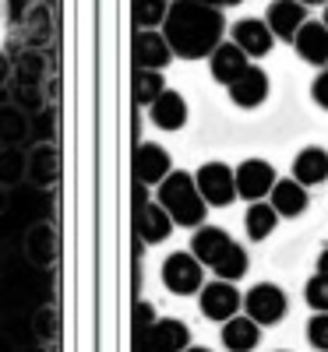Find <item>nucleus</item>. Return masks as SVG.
Here are the masks:
<instances>
[{"mask_svg":"<svg viewBox=\"0 0 328 352\" xmlns=\"http://www.w3.org/2000/svg\"><path fill=\"white\" fill-rule=\"evenodd\" d=\"M163 39L181 60H205L226 39V18L219 8L198 4V0H170Z\"/></svg>","mask_w":328,"mask_h":352,"instance_id":"1","label":"nucleus"},{"mask_svg":"<svg viewBox=\"0 0 328 352\" xmlns=\"http://www.w3.org/2000/svg\"><path fill=\"white\" fill-rule=\"evenodd\" d=\"M156 201L163 204V212L173 219V226L198 229L208 219V204L194 187V176L187 169H170L163 176V184L156 187Z\"/></svg>","mask_w":328,"mask_h":352,"instance_id":"2","label":"nucleus"},{"mask_svg":"<svg viewBox=\"0 0 328 352\" xmlns=\"http://www.w3.org/2000/svg\"><path fill=\"white\" fill-rule=\"evenodd\" d=\"M173 236V219L163 212V204L148 197V187L134 180V240L145 247L166 243Z\"/></svg>","mask_w":328,"mask_h":352,"instance_id":"3","label":"nucleus"},{"mask_svg":"<svg viewBox=\"0 0 328 352\" xmlns=\"http://www.w3.org/2000/svg\"><path fill=\"white\" fill-rule=\"evenodd\" d=\"M254 324L261 328H276L286 320L289 314V296H286V289L276 285V282H258L244 292V307H240Z\"/></svg>","mask_w":328,"mask_h":352,"instance_id":"4","label":"nucleus"},{"mask_svg":"<svg viewBox=\"0 0 328 352\" xmlns=\"http://www.w3.org/2000/svg\"><path fill=\"white\" fill-rule=\"evenodd\" d=\"M159 278H163L166 292H173V296H198L205 285V264L191 250H173L163 261Z\"/></svg>","mask_w":328,"mask_h":352,"instance_id":"5","label":"nucleus"},{"mask_svg":"<svg viewBox=\"0 0 328 352\" xmlns=\"http://www.w3.org/2000/svg\"><path fill=\"white\" fill-rule=\"evenodd\" d=\"M191 345V328L181 317H156L148 328L134 331V352H181Z\"/></svg>","mask_w":328,"mask_h":352,"instance_id":"6","label":"nucleus"},{"mask_svg":"<svg viewBox=\"0 0 328 352\" xmlns=\"http://www.w3.org/2000/svg\"><path fill=\"white\" fill-rule=\"evenodd\" d=\"M53 11L46 0H36V4H25L21 14L11 21V36L18 39V46L28 50H46L53 43Z\"/></svg>","mask_w":328,"mask_h":352,"instance_id":"7","label":"nucleus"},{"mask_svg":"<svg viewBox=\"0 0 328 352\" xmlns=\"http://www.w3.org/2000/svg\"><path fill=\"white\" fill-rule=\"evenodd\" d=\"M194 176V187H198V194L205 197V204L208 208H229V204L236 201V180H233V166H226V162H205V166H198V173H191Z\"/></svg>","mask_w":328,"mask_h":352,"instance_id":"8","label":"nucleus"},{"mask_svg":"<svg viewBox=\"0 0 328 352\" xmlns=\"http://www.w3.org/2000/svg\"><path fill=\"white\" fill-rule=\"evenodd\" d=\"M233 180H236V197H244L251 204V201H265L279 176H276V166L268 159H244L233 169Z\"/></svg>","mask_w":328,"mask_h":352,"instance_id":"9","label":"nucleus"},{"mask_svg":"<svg viewBox=\"0 0 328 352\" xmlns=\"http://www.w3.org/2000/svg\"><path fill=\"white\" fill-rule=\"evenodd\" d=\"M198 303H201V314H205L208 320H219V324H223V320H229V317L240 314V307H244V292L236 289V282H223V278H216V282L201 285Z\"/></svg>","mask_w":328,"mask_h":352,"instance_id":"10","label":"nucleus"},{"mask_svg":"<svg viewBox=\"0 0 328 352\" xmlns=\"http://www.w3.org/2000/svg\"><path fill=\"white\" fill-rule=\"evenodd\" d=\"M25 180L39 187V190H53L61 180V152L53 141H36L25 152Z\"/></svg>","mask_w":328,"mask_h":352,"instance_id":"11","label":"nucleus"},{"mask_svg":"<svg viewBox=\"0 0 328 352\" xmlns=\"http://www.w3.org/2000/svg\"><path fill=\"white\" fill-rule=\"evenodd\" d=\"M229 43L240 50L247 60H261V56L272 53L276 36H272V28L265 25V18H240L229 28Z\"/></svg>","mask_w":328,"mask_h":352,"instance_id":"12","label":"nucleus"},{"mask_svg":"<svg viewBox=\"0 0 328 352\" xmlns=\"http://www.w3.org/2000/svg\"><path fill=\"white\" fill-rule=\"evenodd\" d=\"M170 152L163 148V144L156 141H138L134 144V155H131V173H134V180L145 184V187H159L163 184V176L170 173Z\"/></svg>","mask_w":328,"mask_h":352,"instance_id":"13","label":"nucleus"},{"mask_svg":"<svg viewBox=\"0 0 328 352\" xmlns=\"http://www.w3.org/2000/svg\"><path fill=\"white\" fill-rule=\"evenodd\" d=\"M187 116H191V109H187V99L176 92V88H163L159 92V99L148 106V120H152L159 131H166V134H176V131H184L187 127Z\"/></svg>","mask_w":328,"mask_h":352,"instance_id":"14","label":"nucleus"},{"mask_svg":"<svg viewBox=\"0 0 328 352\" xmlns=\"http://www.w3.org/2000/svg\"><path fill=\"white\" fill-rule=\"evenodd\" d=\"M229 102L233 106H240V109H258V106H265V99H268V92H272V81H268V71L265 67H258V64H251L240 78H236L229 88Z\"/></svg>","mask_w":328,"mask_h":352,"instance_id":"15","label":"nucleus"},{"mask_svg":"<svg viewBox=\"0 0 328 352\" xmlns=\"http://www.w3.org/2000/svg\"><path fill=\"white\" fill-rule=\"evenodd\" d=\"M293 50L304 64L311 67H328V28L318 18H307L293 36Z\"/></svg>","mask_w":328,"mask_h":352,"instance_id":"16","label":"nucleus"},{"mask_svg":"<svg viewBox=\"0 0 328 352\" xmlns=\"http://www.w3.org/2000/svg\"><path fill=\"white\" fill-rule=\"evenodd\" d=\"M50 56L43 50H28V46H18L11 53V85H32V88H43V81L50 78Z\"/></svg>","mask_w":328,"mask_h":352,"instance_id":"17","label":"nucleus"},{"mask_svg":"<svg viewBox=\"0 0 328 352\" xmlns=\"http://www.w3.org/2000/svg\"><path fill=\"white\" fill-rule=\"evenodd\" d=\"M307 18L311 14H307V8L300 4V0H272L268 11H265V25L272 28V36L283 39V43H293L296 28H300Z\"/></svg>","mask_w":328,"mask_h":352,"instance_id":"18","label":"nucleus"},{"mask_svg":"<svg viewBox=\"0 0 328 352\" xmlns=\"http://www.w3.org/2000/svg\"><path fill=\"white\" fill-rule=\"evenodd\" d=\"M25 257L32 268H53L57 261V226L53 222H32L25 229Z\"/></svg>","mask_w":328,"mask_h":352,"instance_id":"19","label":"nucleus"},{"mask_svg":"<svg viewBox=\"0 0 328 352\" xmlns=\"http://www.w3.org/2000/svg\"><path fill=\"white\" fill-rule=\"evenodd\" d=\"M268 204L276 208L279 219H300L311 204V190L296 184L293 176H286V180H276V187L268 190Z\"/></svg>","mask_w":328,"mask_h":352,"instance_id":"20","label":"nucleus"},{"mask_svg":"<svg viewBox=\"0 0 328 352\" xmlns=\"http://www.w3.org/2000/svg\"><path fill=\"white\" fill-rule=\"evenodd\" d=\"M170 60H173V53H170L163 32H134V43H131V64L134 67L166 71Z\"/></svg>","mask_w":328,"mask_h":352,"instance_id":"21","label":"nucleus"},{"mask_svg":"<svg viewBox=\"0 0 328 352\" xmlns=\"http://www.w3.org/2000/svg\"><path fill=\"white\" fill-rule=\"evenodd\" d=\"M247 67H251V60H247V56L236 50L233 43H226V39H223L212 53H208V71H212V81L223 85V88H229Z\"/></svg>","mask_w":328,"mask_h":352,"instance_id":"22","label":"nucleus"},{"mask_svg":"<svg viewBox=\"0 0 328 352\" xmlns=\"http://www.w3.org/2000/svg\"><path fill=\"white\" fill-rule=\"evenodd\" d=\"M289 173H293V180L304 184L307 190L328 184V148H321V144H307V148H300Z\"/></svg>","mask_w":328,"mask_h":352,"instance_id":"23","label":"nucleus"},{"mask_svg":"<svg viewBox=\"0 0 328 352\" xmlns=\"http://www.w3.org/2000/svg\"><path fill=\"white\" fill-rule=\"evenodd\" d=\"M219 342L226 352H254L261 345V324H254V320L244 314H236L229 320H223V331H219Z\"/></svg>","mask_w":328,"mask_h":352,"instance_id":"24","label":"nucleus"},{"mask_svg":"<svg viewBox=\"0 0 328 352\" xmlns=\"http://www.w3.org/2000/svg\"><path fill=\"white\" fill-rule=\"evenodd\" d=\"M28 138H32V116H25L11 102H0V148H21Z\"/></svg>","mask_w":328,"mask_h":352,"instance_id":"25","label":"nucleus"},{"mask_svg":"<svg viewBox=\"0 0 328 352\" xmlns=\"http://www.w3.org/2000/svg\"><path fill=\"white\" fill-rule=\"evenodd\" d=\"M233 236H229V232L223 229V226H198L194 232H191V254L201 261V264H208V268H212V261L223 254V247L229 243Z\"/></svg>","mask_w":328,"mask_h":352,"instance_id":"26","label":"nucleus"},{"mask_svg":"<svg viewBox=\"0 0 328 352\" xmlns=\"http://www.w3.org/2000/svg\"><path fill=\"white\" fill-rule=\"evenodd\" d=\"M276 226H279V215H276V208L268 201H251L247 204V212H244V232H247L251 243H265L276 232Z\"/></svg>","mask_w":328,"mask_h":352,"instance_id":"27","label":"nucleus"},{"mask_svg":"<svg viewBox=\"0 0 328 352\" xmlns=\"http://www.w3.org/2000/svg\"><path fill=\"white\" fill-rule=\"evenodd\" d=\"M247 268H251L247 247L236 243V240H229V243L223 247V254L212 261V272H216V278H223V282H240V278L247 275Z\"/></svg>","mask_w":328,"mask_h":352,"instance_id":"28","label":"nucleus"},{"mask_svg":"<svg viewBox=\"0 0 328 352\" xmlns=\"http://www.w3.org/2000/svg\"><path fill=\"white\" fill-rule=\"evenodd\" d=\"M166 88V78L163 71H148V67H134L131 74V96H134V106H152L159 99V92Z\"/></svg>","mask_w":328,"mask_h":352,"instance_id":"29","label":"nucleus"},{"mask_svg":"<svg viewBox=\"0 0 328 352\" xmlns=\"http://www.w3.org/2000/svg\"><path fill=\"white\" fill-rule=\"evenodd\" d=\"M170 0H134L131 4V18H134V32H156L166 21Z\"/></svg>","mask_w":328,"mask_h":352,"instance_id":"30","label":"nucleus"},{"mask_svg":"<svg viewBox=\"0 0 328 352\" xmlns=\"http://www.w3.org/2000/svg\"><path fill=\"white\" fill-rule=\"evenodd\" d=\"M32 335H36V342L46 345V349L57 345V338H61V314H57L53 303H46V307L36 310V317H32Z\"/></svg>","mask_w":328,"mask_h":352,"instance_id":"31","label":"nucleus"},{"mask_svg":"<svg viewBox=\"0 0 328 352\" xmlns=\"http://www.w3.org/2000/svg\"><path fill=\"white\" fill-rule=\"evenodd\" d=\"M25 180V148H0V187L11 190Z\"/></svg>","mask_w":328,"mask_h":352,"instance_id":"32","label":"nucleus"},{"mask_svg":"<svg viewBox=\"0 0 328 352\" xmlns=\"http://www.w3.org/2000/svg\"><path fill=\"white\" fill-rule=\"evenodd\" d=\"M11 106H18L25 116H36V113H43L50 102H46V92L43 88H32V85H11V99H8Z\"/></svg>","mask_w":328,"mask_h":352,"instance_id":"33","label":"nucleus"},{"mask_svg":"<svg viewBox=\"0 0 328 352\" xmlns=\"http://www.w3.org/2000/svg\"><path fill=\"white\" fill-rule=\"evenodd\" d=\"M304 303L314 310V314H328V278L325 275H311L304 282Z\"/></svg>","mask_w":328,"mask_h":352,"instance_id":"34","label":"nucleus"},{"mask_svg":"<svg viewBox=\"0 0 328 352\" xmlns=\"http://www.w3.org/2000/svg\"><path fill=\"white\" fill-rule=\"evenodd\" d=\"M304 335H307V342H311L314 349L328 352V314L311 317V320H307V328H304Z\"/></svg>","mask_w":328,"mask_h":352,"instance_id":"35","label":"nucleus"},{"mask_svg":"<svg viewBox=\"0 0 328 352\" xmlns=\"http://www.w3.org/2000/svg\"><path fill=\"white\" fill-rule=\"evenodd\" d=\"M152 320H156V307L148 303V300H141V296H138V300H134V331L148 328Z\"/></svg>","mask_w":328,"mask_h":352,"instance_id":"36","label":"nucleus"},{"mask_svg":"<svg viewBox=\"0 0 328 352\" xmlns=\"http://www.w3.org/2000/svg\"><path fill=\"white\" fill-rule=\"evenodd\" d=\"M311 99L328 113V67H321V74L311 81Z\"/></svg>","mask_w":328,"mask_h":352,"instance_id":"37","label":"nucleus"},{"mask_svg":"<svg viewBox=\"0 0 328 352\" xmlns=\"http://www.w3.org/2000/svg\"><path fill=\"white\" fill-rule=\"evenodd\" d=\"M8 39H11V4L0 0V50H4Z\"/></svg>","mask_w":328,"mask_h":352,"instance_id":"38","label":"nucleus"},{"mask_svg":"<svg viewBox=\"0 0 328 352\" xmlns=\"http://www.w3.org/2000/svg\"><path fill=\"white\" fill-rule=\"evenodd\" d=\"M11 85V53L0 50V88Z\"/></svg>","mask_w":328,"mask_h":352,"instance_id":"39","label":"nucleus"},{"mask_svg":"<svg viewBox=\"0 0 328 352\" xmlns=\"http://www.w3.org/2000/svg\"><path fill=\"white\" fill-rule=\"evenodd\" d=\"M198 4H208V8H236V4H244V0H198Z\"/></svg>","mask_w":328,"mask_h":352,"instance_id":"40","label":"nucleus"},{"mask_svg":"<svg viewBox=\"0 0 328 352\" xmlns=\"http://www.w3.org/2000/svg\"><path fill=\"white\" fill-rule=\"evenodd\" d=\"M314 264H318V275H325V278H328V247L318 254V261H314Z\"/></svg>","mask_w":328,"mask_h":352,"instance_id":"41","label":"nucleus"},{"mask_svg":"<svg viewBox=\"0 0 328 352\" xmlns=\"http://www.w3.org/2000/svg\"><path fill=\"white\" fill-rule=\"evenodd\" d=\"M0 352H18L14 342H11V335H4V331H0Z\"/></svg>","mask_w":328,"mask_h":352,"instance_id":"42","label":"nucleus"},{"mask_svg":"<svg viewBox=\"0 0 328 352\" xmlns=\"http://www.w3.org/2000/svg\"><path fill=\"white\" fill-rule=\"evenodd\" d=\"M18 352H50L46 345H25V349H18Z\"/></svg>","mask_w":328,"mask_h":352,"instance_id":"43","label":"nucleus"},{"mask_svg":"<svg viewBox=\"0 0 328 352\" xmlns=\"http://www.w3.org/2000/svg\"><path fill=\"white\" fill-rule=\"evenodd\" d=\"M181 352H212L208 345H187V349H181Z\"/></svg>","mask_w":328,"mask_h":352,"instance_id":"44","label":"nucleus"},{"mask_svg":"<svg viewBox=\"0 0 328 352\" xmlns=\"http://www.w3.org/2000/svg\"><path fill=\"white\" fill-rule=\"evenodd\" d=\"M4 208H8V190L0 187V215H4Z\"/></svg>","mask_w":328,"mask_h":352,"instance_id":"45","label":"nucleus"},{"mask_svg":"<svg viewBox=\"0 0 328 352\" xmlns=\"http://www.w3.org/2000/svg\"><path fill=\"white\" fill-rule=\"evenodd\" d=\"M304 8H311V4H328V0H300Z\"/></svg>","mask_w":328,"mask_h":352,"instance_id":"46","label":"nucleus"},{"mask_svg":"<svg viewBox=\"0 0 328 352\" xmlns=\"http://www.w3.org/2000/svg\"><path fill=\"white\" fill-rule=\"evenodd\" d=\"M321 25H325V28H328V4H325V18H321Z\"/></svg>","mask_w":328,"mask_h":352,"instance_id":"47","label":"nucleus"},{"mask_svg":"<svg viewBox=\"0 0 328 352\" xmlns=\"http://www.w3.org/2000/svg\"><path fill=\"white\" fill-rule=\"evenodd\" d=\"M21 4H36V0H21Z\"/></svg>","mask_w":328,"mask_h":352,"instance_id":"48","label":"nucleus"}]
</instances>
